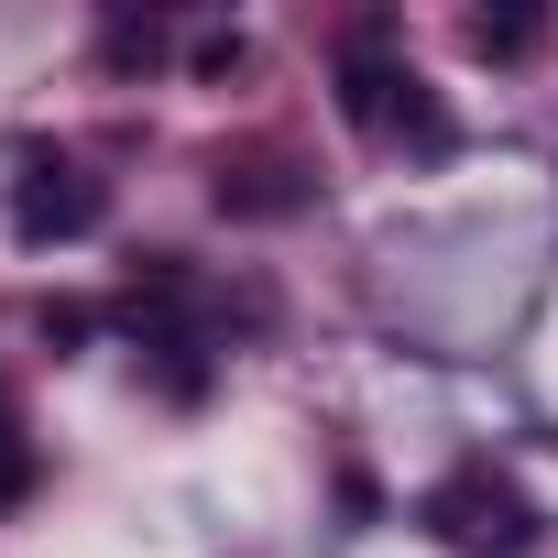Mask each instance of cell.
<instances>
[{
	"instance_id": "obj_1",
	"label": "cell",
	"mask_w": 558,
	"mask_h": 558,
	"mask_svg": "<svg viewBox=\"0 0 558 558\" xmlns=\"http://www.w3.org/2000/svg\"><path fill=\"white\" fill-rule=\"evenodd\" d=\"M416 525H427L438 547H460V558H525V547H536V504H525L504 471H449V482H427Z\"/></svg>"
},
{
	"instance_id": "obj_4",
	"label": "cell",
	"mask_w": 558,
	"mask_h": 558,
	"mask_svg": "<svg viewBox=\"0 0 558 558\" xmlns=\"http://www.w3.org/2000/svg\"><path fill=\"white\" fill-rule=\"evenodd\" d=\"M34 482V449H23V416H12V395H0V493H23Z\"/></svg>"
},
{
	"instance_id": "obj_2",
	"label": "cell",
	"mask_w": 558,
	"mask_h": 558,
	"mask_svg": "<svg viewBox=\"0 0 558 558\" xmlns=\"http://www.w3.org/2000/svg\"><path fill=\"white\" fill-rule=\"evenodd\" d=\"M110 219V197H99V175H77V165H23V186H12V230L45 252V241H88Z\"/></svg>"
},
{
	"instance_id": "obj_3",
	"label": "cell",
	"mask_w": 558,
	"mask_h": 558,
	"mask_svg": "<svg viewBox=\"0 0 558 558\" xmlns=\"http://www.w3.org/2000/svg\"><path fill=\"white\" fill-rule=\"evenodd\" d=\"M547 45V23L536 12H471V56H493V66H525Z\"/></svg>"
}]
</instances>
